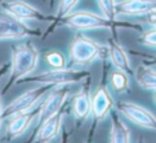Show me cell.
I'll return each instance as SVG.
<instances>
[{
  "label": "cell",
  "instance_id": "16",
  "mask_svg": "<svg viewBox=\"0 0 156 143\" xmlns=\"http://www.w3.org/2000/svg\"><path fill=\"white\" fill-rule=\"evenodd\" d=\"M135 79L138 84L149 90L156 89V70L146 64H141L135 70Z\"/></svg>",
  "mask_w": 156,
  "mask_h": 143
},
{
  "label": "cell",
  "instance_id": "15",
  "mask_svg": "<svg viewBox=\"0 0 156 143\" xmlns=\"http://www.w3.org/2000/svg\"><path fill=\"white\" fill-rule=\"evenodd\" d=\"M72 112L79 120H84L91 114V97L89 90L82 89L76 94L72 101Z\"/></svg>",
  "mask_w": 156,
  "mask_h": 143
},
{
  "label": "cell",
  "instance_id": "12",
  "mask_svg": "<svg viewBox=\"0 0 156 143\" xmlns=\"http://www.w3.org/2000/svg\"><path fill=\"white\" fill-rule=\"evenodd\" d=\"M62 111L48 117L44 120L38 127L37 131L30 139V142H39V143H48L55 139L60 132L61 123H62Z\"/></svg>",
  "mask_w": 156,
  "mask_h": 143
},
{
  "label": "cell",
  "instance_id": "17",
  "mask_svg": "<svg viewBox=\"0 0 156 143\" xmlns=\"http://www.w3.org/2000/svg\"><path fill=\"white\" fill-rule=\"evenodd\" d=\"M108 142H111V143H128V142H130V130L117 116H113L111 120V131H110Z\"/></svg>",
  "mask_w": 156,
  "mask_h": 143
},
{
  "label": "cell",
  "instance_id": "9",
  "mask_svg": "<svg viewBox=\"0 0 156 143\" xmlns=\"http://www.w3.org/2000/svg\"><path fill=\"white\" fill-rule=\"evenodd\" d=\"M39 112V108L37 109H30L23 112H18L12 115L7 123V128H6V134L4 141L5 142H11L18 137H21L27 130L28 127L32 125V122L34 121V119L38 116Z\"/></svg>",
  "mask_w": 156,
  "mask_h": 143
},
{
  "label": "cell",
  "instance_id": "14",
  "mask_svg": "<svg viewBox=\"0 0 156 143\" xmlns=\"http://www.w3.org/2000/svg\"><path fill=\"white\" fill-rule=\"evenodd\" d=\"M152 10H156V1L152 0H122L117 2V13L144 16Z\"/></svg>",
  "mask_w": 156,
  "mask_h": 143
},
{
  "label": "cell",
  "instance_id": "10",
  "mask_svg": "<svg viewBox=\"0 0 156 143\" xmlns=\"http://www.w3.org/2000/svg\"><path fill=\"white\" fill-rule=\"evenodd\" d=\"M1 7L22 21H44L46 16L33 5L23 0H9L1 1Z\"/></svg>",
  "mask_w": 156,
  "mask_h": 143
},
{
  "label": "cell",
  "instance_id": "4",
  "mask_svg": "<svg viewBox=\"0 0 156 143\" xmlns=\"http://www.w3.org/2000/svg\"><path fill=\"white\" fill-rule=\"evenodd\" d=\"M40 31L35 29L6 10L1 7L0 10V42L1 40H13L24 39L32 37H39Z\"/></svg>",
  "mask_w": 156,
  "mask_h": 143
},
{
  "label": "cell",
  "instance_id": "2",
  "mask_svg": "<svg viewBox=\"0 0 156 143\" xmlns=\"http://www.w3.org/2000/svg\"><path fill=\"white\" fill-rule=\"evenodd\" d=\"M90 76L89 71L78 68H50L38 75H29L22 78L18 83H37L48 86H66L84 81Z\"/></svg>",
  "mask_w": 156,
  "mask_h": 143
},
{
  "label": "cell",
  "instance_id": "23",
  "mask_svg": "<svg viewBox=\"0 0 156 143\" xmlns=\"http://www.w3.org/2000/svg\"><path fill=\"white\" fill-rule=\"evenodd\" d=\"M144 21L147 24H150L151 27H155L156 28V10H152V11L145 13L144 15Z\"/></svg>",
  "mask_w": 156,
  "mask_h": 143
},
{
  "label": "cell",
  "instance_id": "25",
  "mask_svg": "<svg viewBox=\"0 0 156 143\" xmlns=\"http://www.w3.org/2000/svg\"><path fill=\"white\" fill-rule=\"evenodd\" d=\"M7 70H10V65H7V64H6V65H2V66L0 67V77H1Z\"/></svg>",
  "mask_w": 156,
  "mask_h": 143
},
{
  "label": "cell",
  "instance_id": "13",
  "mask_svg": "<svg viewBox=\"0 0 156 143\" xmlns=\"http://www.w3.org/2000/svg\"><path fill=\"white\" fill-rule=\"evenodd\" d=\"M106 46H107V55H108L111 62L113 64V66L117 70H121L128 75H132L133 68H132L130 60H129L124 48L113 39H110L108 44Z\"/></svg>",
  "mask_w": 156,
  "mask_h": 143
},
{
  "label": "cell",
  "instance_id": "24",
  "mask_svg": "<svg viewBox=\"0 0 156 143\" xmlns=\"http://www.w3.org/2000/svg\"><path fill=\"white\" fill-rule=\"evenodd\" d=\"M1 92H0V131H1V123H2V120H4V117H2V109H4V106H2V103H1Z\"/></svg>",
  "mask_w": 156,
  "mask_h": 143
},
{
  "label": "cell",
  "instance_id": "1",
  "mask_svg": "<svg viewBox=\"0 0 156 143\" xmlns=\"http://www.w3.org/2000/svg\"><path fill=\"white\" fill-rule=\"evenodd\" d=\"M39 62V51L30 40L22 42L11 46L10 75L4 88L0 90L5 95L22 78L32 75Z\"/></svg>",
  "mask_w": 156,
  "mask_h": 143
},
{
  "label": "cell",
  "instance_id": "28",
  "mask_svg": "<svg viewBox=\"0 0 156 143\" xmlns=\"http://www.w3.org/2000/svg\"><path fill=\"white\" fill-rule=\"evenodd\" d=\"M1 1H4V0H0V2H1Z\"/></svg>",
  "mask_w": 156,
  "mask_h": 143
},
{
  "label": "cell",
  "instance_id": "8",
  "mask_svg": "<svg viewBox=\"0 0 156 143\" xmlns=\"http://www.w3.org/2000/svg\"><path fill=\"white\" fill-rule=\"evenodd\" d=\"M68 94H69V90L65 86H54L49 90L48 97L41 103V105H39V112L37 116L38 126L48 117L61 111Z\"/></svg>",
  "mask_w": 156,
  "mask_h": 143
},
{
  "label": "cell",
  "instance_id": "7",
  "mask_svg": "<svg viewBox=\"0 0 156 143\" xmlns=\"http://www.w3.org/2000/svg\"><path fill=\"white\" fill-rule=\"evenodd\" d=\"M117 110L134 125L143 128L156 130V116L146 108L132 101H119Z\"/></svg>",
  "mask_w": 156,
  "mask_h": 143
},
{
  "label": "cell",
  "instance_id": "21",
  "mask_svg": "<svg viewBox=\"0 0 156 143\" xmlns=\"http://www.w3.org/2000/svg\"><path fill=\"white\" fill-rule=\"evenodd\" d=\"M78 2H79V0H60L55 17L57 20H63L66 16H68L71 12H73V10Z\"/></svg>",
  "mask_w": 156,
  "mask_h": 143
},
{
  "label": "cell",
  "instance_id": "20",
  "mask_svg": "<svg viewBox=\"0 0 156 143\" xmlns=\"http://www.w3.org/2000/svg\"><path fill=\"white\" fill-rule=\"evenodd\" d=\"M102 15L111 22L116 20L117 16V1L116 0H96Z\"/></svg>",
  "mask_w": 156,
  "mask_h": 143
},
{
  "label": "cell",
  "instance_id": "26",
  "mask_svg": "<svg viewBox=\"0 0 156 143\" xmlns=\"http://www.w3.org/2000/svg\"><path fill=\"white\" fill-rule=\"evenodd\" d=\"M146 65H152V66H156V56H152V59L145 61Z\"/></svg>",
  "mask_w": 156,
  "mask_h": 143
},
{
  "label": "cell",
  "instance_id": "19",
  "mask_svg": "<svg viewBox=\"0 0 156 143\" xmlns=\"http://www.w3.org/2000/svg\"><path fill=\"white\" fill-rule=\"evenodd\" d=\"M45 60L51 68H63L67 67L66 56L60 50H50L45 54Z\"/></svg>",
  "mask_w": 156,
  "mask_h": 143
},
{
  "label": "cell",
  "instance_id": "27",
  "mask_svg": "<svg viewBox=\"0 0 156 143\" xmlns=\"http://www.w3.org/2000/svg\"><path fill=\"white\" fill-rule=\"evenodd\" d=\"M154 103L156 104V89H155V92H154Z\"/></svg>",
  "mask_w": 156,
  "mask_h": 143
},
{
  "label": "cell",
  "instance_id": "6",
  "mask_svg": "<svg viewBox=\"0 0 156 143\" xmlns=\"http://www.w3.org/2000/svg\"><path fill=\"white\" fill-rule=\"evenodd\" d=\"M52 87L54 86L39 84L38 88L29 89V90L22 93L21 95H18L17 98H15L11 103H9L6 106H4V109H2L4 120L11 117L15 114L23 112V111H27V110L35 108L38 101L40 100V98H43L44 94H46Z\"/></svg>",
  "mask_w": 156,
  "mask_h": 143
},
{
  "label": "cell",
  "instance_id": "5",
  "mask_svg": "<svg viewBox=\"0 0 156 143\" xmlns=\"http://www.w3.org/2000/svg\"><path fill=\"white\" fill-rule=\"evenodd\" d=\"M65 26L77 31H91V29H107L111 28V21L104 15H98L89 10H78L71 12L63 18Z\"/></svg>",
  "mask_w": 156,
  "mask_h": 143
},
{
  "label": "cell",
  "instance_id": "11",
  "mask_svg": "<svg viewBox=\"0 0 156 143\" xmlns=\"http://www.w3.org/2000/svg\"><path fill=\"white\" fill-rule=\"evenodd\" d=\"M115 100L107 87L100 86L91 97V114L98 120H104L113 109Z\"/></svg>",
  "mask_w": 156,
  "mask_h": 143
},
{
  "label": "cell",
  "instance_id": "3",
  "mask_svg": "<svg viewBox=\"0 0 156 143\" xmlns=\"http://www.w3.org/2000/svg\"><path fill=\"white\" fill-rule=\"evenodd\" d=\"M105 53H107V46L84 34L74 35L69 44V59L77 65H89Z\"/></svg>",
  "mask_w": 156,
  "mask_h": 143
},
{
  "label": "cell",
  "instance_id": "18",
  "mask_svg": "<svg viewBox=\"0 0 156 143\" xmlns=\"http://www.w3.org/2000/svg\"><path fill=\"white\" fill-rule=\"evenodd\" d=\"M110 83L117 93L126 92L129 87V75L121 70H115L110 75Z\"/></svg>",
  "mask_w": 156,
  "mask_h": 143
},
{
  "label": "cell",
  "instance_id": "22",
  "mask_svg": "<svg viewBox=\"0 0 156 143\" xmlns=\"http://www.w3.org/2000/svg\"><path fill=\"white\" fill-rule=\"evenodd\" d=\"M139 42L145 46L156 48V28L152 27L151 29L144 31L139 38Z\"/></svg>",
  "mask_w": 156,
  "mask_h": 143
}]
</instances>
